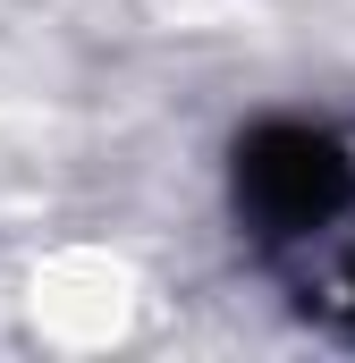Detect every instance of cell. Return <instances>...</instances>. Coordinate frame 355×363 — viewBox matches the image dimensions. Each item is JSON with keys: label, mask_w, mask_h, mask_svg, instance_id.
<instances>
[{"label": "cell", "mask_w": 355, "mask_h": 363, "mask_svg": "<svg viewBox=\"0 0 355 363\" xmlns=\"http://www.w3.org/2000/svg\"><path fill=\"white\" fill-rule=\"evenodd\" d=\"M355 203V161L330 127L305 118H263L237 144V211L246 228L288 245V237H322L339 211Z\"/></svg>", "instance_id": "1"}, {"label": "cell", "mask_w": 355, "mask_h": 363, "mask_svg": "<svg viewBox=\"0 0 355 363\" xmlns=\"http://www.w3.org/2000/svg\"><path fill=\"white\" fill-rule=\"evenodd\" d=\"M347 304H355V279H347Z\"/></svg>", "instance_id": "2"}]
</instances>
